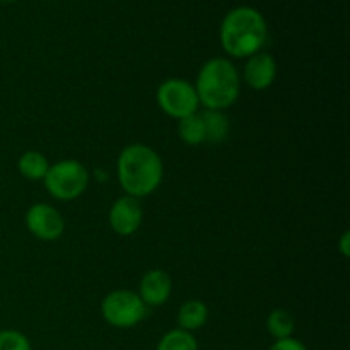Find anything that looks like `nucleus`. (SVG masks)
Masks as SVG:
<instances>
[{
    "label": "nucleus",
    "mask_w": 350,
    "mask_h": 350,
    "mask_svg": "<svg viewBox=\"0 0 350 350\" xmlns=\"http://www.w3.org/2000/svg\"><path fill=\"white\" fill-rule=\"evenodd\" d=\"M48 170H50V161L40 150H26L21 154L19 161H17V171L21 173V176L29 181H43Z\"/></svg>",
    "instance_id": "12"
},
{
    "label": "nucleus",
    "mask_w": 350,
    "mask_h": 350,
    "mask_svg": "<svg viewBox=\"0 0 350 350\" xmlns=\"http://www.w3.org/2000/svg\"><path fill=\"white\" fill-rule=\"evenodd\" d=\"M178 135L188 146H200L205 142V125L200 113L178 120Z\"/></svg>",
    "instance_id": "15"
},
{
    "label": "nucleus",
    "mask_w": 350,
    "mask_h": 350,
    "mask_svg": "<svg viewBox=\"0 0 350 350\" xmlns=\"http://www.w3.org/2000/svg\"><path fill=\"white\" fill-rule=\"evenodd\" d=\"M26 228L41 241H57L64 236L65 219L58 208L50 204H34L26 212Z\"/></svg>",
    "instance_id": "7"
},
{
    "label": "nucleus",
    "mask_w": 350,
    "mask_h": 350,
    "mask_svg": "<svg viewBox=\"0 0 350 350\" xmlns=\"http://www.w3.org/2000/svg\"><path fill=\"white\" fill-rule=\"evenodd\" d=\"M156 350H198V342L190 332L174 328L163 335V338L157 342Z\"/></svg>",
    "instance_id": "16"
},
{
    "label": "nucleus",
    "mask_w": 350,
    "mask_h": 350,
    "mask_svg": "<svg viewBox=\"0 0 350 350\" xmlns=\"http://www.w3.org/2000/svg\"><path fill=\"white\" fill-rule=\"evenodd\" d=\"M296 330V320L293 314L287 310L277 308L267 318V332L272 335L275 340H282V338H289L294 335Z\"/></svg>",
    "instance_id": "14"
},
{
    "label": "nucleus",
    "mask_w": 350,
    "mask_h": 350,
    "mask_svg": "<svg viewBox=\"0 0 350 350\" xmlns=\"http://www.w3.org/2000/svg\"><path fill=\"white\" fill-rule=\"evenodd\" d=\"M0 350H33V347L23 332L7 328L0 330Z\"/></svg>",
    "instance_id": "17"
},
{
    "label": "nucleus",
    "mask_w": 350,
    "mask_h": 350,
    "mask_svg": "<svg viewBox=\"0 0 350 350\" xmlns=\"http://www.w3.org/2000/svg\"><path fill=\"white\" fill-rule=\"evenodd\" d=\"M219 40L229 57L248 58L263 50L269 40V26L260 10L239 5L224 16Z\"/></svg>",
    "instance_id": "2"
},
{
    "label": "nucleus",
    "mask_w": 350,
    "mask_h": 350,
    "mask_svg": "<svg viewBox=\"0 0 350 350\" xmlns=\"http://www.w3.org/2000/svg\"><path fill=\"white\" fill-rule=\"evenodd\" d=\"M178 328L185 332L200 330L205 327L208 320V308L204 301L200 299H188L178 310Z\"/></svg>",
    "instance_id": "11"
},
{
    "label": "nucleus",
    "mask_w": 350,
    "mask_h": 350,
    "mask_svg": "<svg viewBox=\"0 0 350 350\" xmlns=\"http://www.w3.org/2000/svg\"><path fill=\"white\" fill-rule=\"evenodd\" d=\"M89 181H91V174L81 161L64 159L50 164L43 183L55 200L70 202L88 190Z\"/></svg>",
    "instance_id": "4"
},
{
    "label": "nucleus",
    "mask_w": 350,
    "mask_h": 350,
    "mask_svg": "<svg viewBox=\"0 0 350 350\" xmlns=\"http://www.w3.org/2000/svg\"><path fill=\"white\" fill-rule=\"evenodd\" d=\"M137 294L147 308L163 306L173 294V279L170 277V273L161 269L149 270L140 279Z\"/></svg>",
    "instance_id": "10"
},
{
    "label": "nucleus",
    "mask_w": 350,
    "mask_h": 350,
    "mask_svg": "<svg viewBox=\"0 0 350 350\" xmlns=\"http://www.w3.org/2000/svg\"><path fill=\"white\" fill-rule=\"evenodd\" d=\"M116 173L125 195L140 200L152 195L163 183V159L146 144H130L120 152Z\"/></svg>",
    "instance_id": "1"
},
{
    "label": "nucleus",
    "mask_w": 350,
    "mask_h": 350,
    "mask_svg": "<svg viewBox=\"0 0 350 350\" xmlns=\"http://www.w3.org/2000/svg\"><path fill=\"white\" fill-rule=\"evenodd\" d=\"M101 314L115 328H133L146 318L147 306L139 294L130 289L111 291L101 303Z\"/></svg>",
    "instance_id": "5"
},
{
    "label": "nucleus",
    "mask_w": 350,
    "mask_h": 350,
    "mask_svg": "<svg viewBox=\"0 0 350 350\" xmlns=\"http://www.w3.org/2000/svg\"><path fill=\"white\" fill-rule=\"evenodd\" d=\"M269 350H310V349H308L303 342L297 340V338L289 337V338H282V340H275Z\"/></svg>",
    "instance_id": "18"
},
{
    "label": "nucleus",
    "mask_w": 350,
    "mask_h": 350,
    "mask_svg": "<svg viewBox=\"0 0 350 350\" xmlns=\"http://www.w3.org/2000/svg\"><path fill=\"white\" fill-rule=\"evenodd\" d=\"M205 125V142L221 144L229 135V120L224 111H215V109H204L200 113Z\"/></svg>",
    "instance_id": "13"
},
{
    "label": "nucleus",
    "mask_w": 350,
    "mask_h": 350,
    "mask_svg": "<svg viewBox=\"0 0 350 350\" xmlns=\"http://www.w3.org/2000/svg\"><path fill=\"white\" fill-rule=\"evenodd\" d=\"M144 221V207L139 198L123 195L109 208V226L118 236H132Z\"/></svg>",
    "instance_id": "8"
},
{
    "label": "nucleus",
    "mask_w": 350,
    "mask_h": 350,
    "mask_svg": "<svg viewBox=\"0 0 350 350\" xmlns=\"http://www.w3.org/2000/svg\"><path fill=\"white\" fill-rule=\"evenodd\" d=\"M338 250H340L342 256H345V258H347V256L350 255V234H349V231H345L344 234H342L340 241H338Z\"/></svg>",
    "instance_id": "19"
},
{
    "label": "nucleus",
    "mask_w": 350,
    "mask_h": 350,
    "mask_svg": "<svg viewBox=\"0 0 350 350\" xmlns=\"http://www.w3.org/2000/svg\"><path fill=\"white\" fill-rule=\"evenodd\" d=\"M0 2H2V3H14V2H17V0H0Z\"/></svg>",
    "instance_id": "20"
},
{
    "label": "nucleus",
    "mask_w": 350,
    "mask_h": 350,
    "mask_svg": "<svg viewBox=\"0 0 350 350\" xmlns=\"http://www.w3.org/2000/svg\"><path fill=\"white\" fill-rule=\"evenodd\" d=\"M156 101L159 108L174 120L198 113L200 108L193 84L180 77H171L161 82L156 92Z\"/></svg>",
    "instance_id": "6"
},
{
    "label": "nucleus",
    "mask_w": 350,
    "mask_h": 350,
    "mask_svg": "<svg viewBox=\"0 0 350 350\" xmlns=\"http://www.w3.org/2000/svg\"><path fill=\"white\" fill-rule=\"evenodd\" d=\"M277 79V62L267 51H258L246 58L243 68V81L255 91H265Z\"/></svg>",
    "instance_id": "9"
},
{
    "label": "nucleus",
    "mask_w": 350,
    "mask_h": 350,
    "mask_svg": "<svg viewBox=\"0 0 350 350\" xmlns=\"http://www.w3.org/2000/svg\"><path fill=\"white\" fill-rule=\"evenodd\" d=\"M193 88L198 103L205 109L224 111L238 101L241 92V74L231 60L215 57L202 65Z\"/></svg>",
    "instance_id": "3"
}]
</instances>
